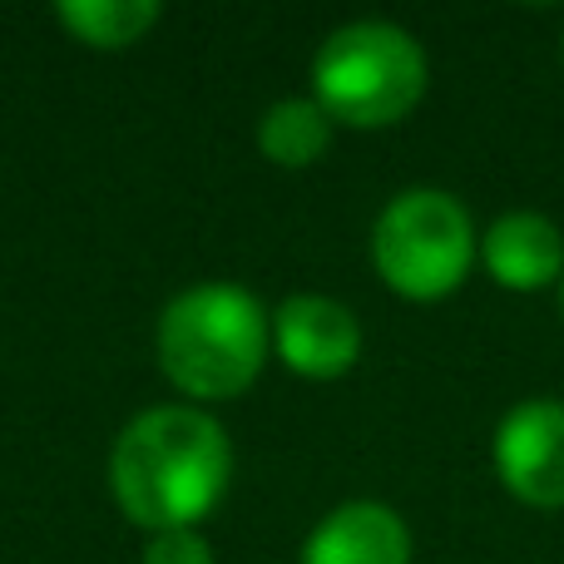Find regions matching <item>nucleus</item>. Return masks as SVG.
<instances>
[{
    "label": "nucleus",
    "mask_w": 564,
    "mask_h": 564,
    "mask_svg": "<svg viewBox=\"0 0 564 564\" xmlns=\"http://www.w3.org/2000/svg\"><path fill=\"white\" fill-rule=\"evenodd\" d=\"M476 253V224L446 188H406L381 208L371 228V263L381 282L411 302H436L456 292Z\"/></svg>",
    "instance_id": "nucleus-4"
},
{
    "label": "nucleus",
    "mask_w": 564,
    "mask_h": 564,
    "mask_svg": "<svg viewBox=\"0 0 564 564\" xmlns=\"http://www.w3.org/2000/svg\"><path fill=\"white\" fill-rule=\"evenodd\" d=\"M159 367L184 397L228 401L258 381L273 341V317L238 282H198L159 317Z\"/></svg>",
    "instance_id": "nucleus-2"
},
{
    "label": "nucleus",
    "mask_w": 564,
    "mask_h": 564,
    "mask_svg": "<svg viewBox=\"0 0 564 564\" xmlns=\"http://www.w3.org/2000/svg\"><path fill=\"white\" fill-rule=\"evenodd\" d=\"M332 119L317 99H278L258 119V149L278 169H307L327 154Z\"/></svg>",
    "instance_id": "nucleus-9"
},
{
    "label": "nucleus",
    "mask_w": 564,
    "mask_h": 564,
    "mask_svg": "<svg viewBox=\"0 0 564 564\" xmlns=\"http://www.w3.org/2000/svg\"><path fill=\"white\" fill-rule=\"evenodd\" d=\"M302 564H411V530L381 500H347L307 535Z\"/></svg>",
    "instance_id": "nucleus-8"
},
{
    "label": "nucleus",
    "mask_w": 564,
    "mask_h": 564,
    "mask_svg": "<svg viewBox=\"0 0 564 564\" xmlns=\"http://www.w3.org/2000/svg\"><path fill=\"white\" fill-rule=\"evenodd\" d=\"M496 476L516 500L535 510L564 506V401L530 397L496 426Z\"/></svg>",
    "instance_id": "nucleus-5"
},
{
    "label": "nucleus",
    "mask_w": 564,
    "mask_h": 564,
    "mask_svg": "<svg viewBox=\"0 0 564 564\" xmlns=\"http://www.w3.org/2000/svg\"><path fill=\"white\" fill-rule=\"evenodd\" d=\"M426 95V50L391 20H351L312 59V99L332 124L387 129Z\"/></svg>",
    "instance_id": "nucleus-3"
},
{
    "label": "nucleus",
    "mask_w": 564,
    "mask_h": 564,
    "mask_svg": "<svg viewBox=\"0 0 564 564\" xmlns=\"http://www.w3.org/2000/svg\"><path fill=\"white\" fill-rule=\"evenodd\" d=\"M144 564H214V545L198 530H159L144 545Z\"/></svg>",
    "instance_id": "nucleus-11"
},
{
    "label": "nucleus",
    "mask_w": 564,
    "mask_h": 564,
    "mask_svg": "<svg viewBox=\"0 0 564 564\" xmlns=\"http://www.w3.org/2000/svg\"><path fill=\"white\" fill-rule=\"evenodd\" d=\"M55 15L79 45L124 50V45H134L149 25H159L164 10H159L154 0H59Z\"/></svg>",
    "instance_id": "nucleus-10"
},
{
    "label": "nucleus",
    "mask_w": 564,
    "mask_h": 564,
    "mask_svg": "<svg viewBox=\"0 0 564 564\" xmlns=\"http://www.w3.org/2000/svg\"><path fill=\"white\" fill-rule=\"evenodd\" d=\"M480 263L510 292H540L564 278V234L535 208L500 214L480 238Z\"/></svg>",
    "instance_id": "nucleus-7"
},
{
    "label": "nucleus",
    "mask_w": 564,
    "mask_h": 564,
    "mask_svg": "<svg viewBox=\"0 0 564 564\" xmlns=\"http://www.w3.org/2000/svg\"><path fill=\"white\" fill-rule=\"evenodd\" d=\"M273 347L288 371L307 381H332L357 367L361 357V322L337 297L297 292L273 312Z\"/></svg>",
    "instance_id": "nucleus-6"
},
{
    "label": "nucleus",
    "mask_w": 564,
    "mask_h": 564,
    "mask_svg": "<svg viewBox=\"0 0 564 564\" xmlns=\"http://www.w3.org/2000/svg\"><path fill=\"white\" fill-rule=\"evenodd\" d=\"M560 59H564V35H560Z\"/></svg>",
    "instance_id": "nucleus-13"
},
{
    "label": "nucleus",
    "mask_w": 564,
    "mask_h": 564,
    "mask_svg": "<svg viewBox=\"0 0 564 564\" xmlns=\"http://www.w3.org/2000/svg\"><path fill=\"white\" fill-rule=\"evenodd\" d=\"M234 480V446L208 411H139L109 451V490L144 530H198Z\"/></svg>",
    "instance_id": "nucleus-1"
},
{
    "label": "nucleus",
    "mask_w": 564,
    "mask_h": 564,
    "mask_svg": "<svg viewBox=\"0 0 564 564\" xmlns=\"http://www.w3.org/2000/svg\"><path fill=\"white\" fill-rule=\"evenodd\" d=\"M560 312H564V278H560Z\"/></svg>",
    "instance_id": "nucleus-12"
}]
</instances>
